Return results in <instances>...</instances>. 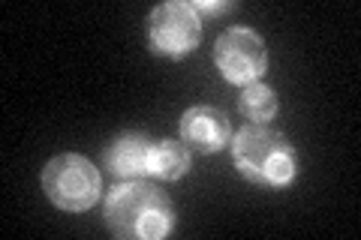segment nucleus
Here are the masks:
<instances>
[{"label": "nucleus", "instance_id": "f257e3e1", "mask_svg": "<svg viewBox=\"0 0 361 240\" xmlns=\"http://www.w3.org/2000/svg\"><path fill=\"white\" fill-rule=\"evenodd\" d=\"M106 225L121 240H160L175 228L172 198L148 180H121L109 189Z\"/></svg>", "mask_w": 361, "mask_h": 240}, {"label": "nucleus", "instance_id": "f03ea898", "mask_svg": "<svg viewBox=\"0 0 361 240\" xmlns=\"http://www.w3.org/2000/svg\"><path fill=\"white\" fill-rule=\"evenodd\" d=\"M235 168L259 187H286L298 175V153L283 132L268 123H250L232 139Z\"/></svg>", "mask_w": 361, "mask_h": 240}, {"label": "nucleus", "instance_id": "7ed1b4c3", "mask_svg": "<svg viewBox=\"0 0 361 240\" xmlns=\"http://www.w3.org/2000/svg\"><path fill=\"white\" fill-rule=\"evenodd\" d=\"M42 192L54 208L85 213L103 196V175L82 153H58L42 168Z\"/></svg>", "mask_w": 361, "mask_h": 240}, {"label": "nucleus", "instance_id": "20e7f679", "mask_svg": "<svg viewBox=\"0 0 361 240\" xmlns=\"http://www.w3.org/2000/svg\"><path fill=\"white\" fill-rule=\"evenodd\" d=\"M214 63L229 84H253L268 70L265 39L250 27H229L214 42Z\"/></svg>", "mask_w": 361, "mask_h": 240}, {"label": "nucleus", "instance_id": "39448f33", "mask_svg": "<svg viewBox=\"0 0 361 240\" xmlns=\"http://www.w3.org/2000/svg\"><path fill=\"white\" fill-rule=\"evenodd\" d=\"M199 39H202V18L190 4L169 0V4L151 9L148 15L151 51L166 57H184L193 49H199Z\"/></svg>", "mask_w": 361, "mask_h": 240}, {"label": "nucleus", "instance_id": "423d86ee", "mask_svg": "<svg viewBox=\"0 0 361 240\" xmlns=\"http://www.w3.org/2000/svg\"><path fill=\"white\" fill-rule=\"evenodd\" d=\"M180 141L196 153H217L232 139L229 118L214 106H193L180 114Z\"/></svg>", "mask_w": 361, "mask_h": 240}, {"label": "nucleus", "instance_id": "0eeeda50", "mask_svg": "<svg viewBox=\"0 0 361 240\" xmlns=\"http://www.w3.org/2000/svg\"><path fill=\"white\" fill-rule=\"evenodd\" d=\"M148 153H151L148 135L123 132L115 141H109V147L103 151V163L118 180H142L148 175Z\"/></svg>", "mask_w": 361, "mask_h": 240}, {"label": "nucleus", "instance_id": "6e6552de", "mask_svg": "<svg viewBox=\"0 0 361 240\" xmlns=\"http://www.w3.org/2000/svg\"><path fill=\"white\" fill-rule=\"evenodd\" d=\"M190 171V147L184 141L163 139L151 144L148 153V175L154 180H180Z\"/></svg>", "mask_w": 361, "mask_h": 240}, {"label": "nucleus", "instance_id": "1a4fd4ad", "mask_svg": "<svg viewBox=\"0 0 361 240\" xmlns=\"http://www.w3.org/2000/svg\"><path fill=\"white\" fill-rule=\"evenodd\" d=\"M277 108H280V99H277V94L268 84H259V82L244 84L241 96H238V111L244 114L247 120L265 123V120L274 118Z\"/></svg>", "mask_w": 361, "mask_h": 240}, {"label": "nucleus", "instance_id": "9d476101", "mask_svg": "<svg viewBox=\"0 0 361 240\" xmlns=\"http://www.w3.org/2000/svg\"><path fill=\"white\" fill-rule=\"evenodd\" d=\"M196 9V15H220V13H229V9H235V4H229V0H223V4H211V0H196V4H190Z\"/></svg>", "mask_w": 361, "mask_h": 240}]
</instances>
